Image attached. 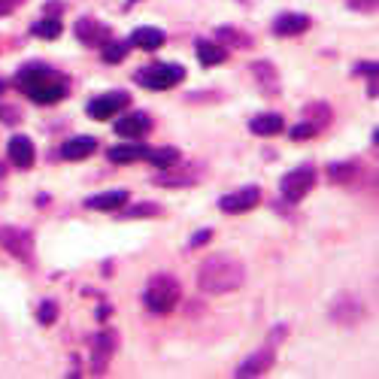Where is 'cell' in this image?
Wrapping results in <instances>:
<instances>
[{
    "label": "cell",
    "mask_w": 379,
    "mask_h": 379,
    "mask_svg": "<svg viewBox=\"0 0 379 379\" xmlns=\"http://www.w3.org/2000/svg\"><path fill=\"white\" fill-rule=\"evenodd\" d=\"M216 43H227V46H237V49H249L252 37L240 28H218L216 31Z\"/></svg>",
    "instance_id": "26"
},
{
    "label": "cell",
    "mask_w": 379,
    "mask_h": 379,
    "mask_svg": "<svg viewBox=\"0 0 379 379\" xmlns=\"http://www.w3.org/2000/svg\"><path fill=\"white\" fill-rule=\"evenodd\" d=\"M316 134H318L316 124L303 122V124H298V128H291V140H294V143H303V140H313Z\"/></svg>",
    "instance_id": "32"
},
{
    "label": "cell",
    "mask_w": 379,
    "mask_h": 379,
    "mask_svg": "<svg viewBox=\"0 0 379 379\" xmlns=\"http://www.w3.org/2000/svg\"><path fill=\"white\" fill-rule=\"evenodd\" d=\"M95 149H97L95 137H73L61 146V155L67 158V161H79V158H88Z\"/></svg>",
    "instance_id": "21"
},
{
    "label": "cell",
    "mask_w": 379,
    "mask_h": 379,
    "mask_svg": "<svg viewBox=\"0 0 379 379\" xmlns=\"http://www.w3.org/2000/svg\"><path fill=\"white\" fill-rule=\"evenodd\" d=\"M309 28V15L303 13H282L273 19V33H280V37H298Z\"/></svg>",
    "instance_id": "14"
},
{
    "label": "cell",
    "mask_w": 379,
    "mask_h": 379,
    "mask_svg": "<svg viewBox=\"0 0 379 379\" xmlns=\"http://www.w3.org/2000/svg\"><path fill=\"white\" fill-rule=\"evenodd\" d=\"M37 318L43 325H52L58 318V303L55 300H43V303H40V309H37Z\"/></svg>",
    "instance_id": "31"
},
{
    "label": "cell",
    "mask_w": 379,
    "mask_h": 379,
    "mask_svg": "<svg viewBox=\"0 0 379 379\" xmlns=\"http://www.w3.org/2000/svg\"><path fill=\"white\" fill-rule=\"evenodd\" d=\"M164 209L158 207V204H134L128 207L124 213H119L122 218H155V216H161Z\"/></svg>",
    "instance_id": "30"
},
{
    "label": "cell",
    "mask_w": 379,
    "mask_h": 379,
    "mask_svg": "<svg viewBox=\"0 0 379 379\" xmlns=\"http://www.w3.org/2000/svg\"><path fill=\"white\" fill-rule=\"evenodd\" d=\"M303 115H307L309 124H316V128L322 131L325 124L331 122L334 113H331V106H328V104H309V106H303Z\"/></svg>",
    "instance_id": "27"
},
{
    "label": "cell",
    "mask_w": 379,
    "mask_h": 379,
    "mask_svg": "<svg viewBox=\"0 0 379 379\" xmlns=\"http://www.w3.org/2000/svg\"><path fill=\"white\" fill-rule=\"evenodd\" d=\"M361 316H364V307H361V300L352 298V294H340V298L331 303V318L337 325H343V328L358 325Z\"/></svg>",
    "instance_id": "10"
},
{
    "label": "cell",
    "mask_w": 379,
    "mask_h": 379,
    "mask_svg": "<svg viewBox=\"0 0 379 379\" xmlns=\"http://www.w3.org/2000/svg\"><path fill=\"white\" fill-rule=\"evenodd\" d=\"M282 128H285V122H282V115H276V113H261L249 122V131L258 134V137H271V134H280Z\"/></svg>",
    "instance_id": "22"
},
{
    "label": "cell",
    "mask_w": 379,
    "mask_h": 379,
    "mask_svg": "<svg viewBox=\"0 0 379 379\" xmlns=\"http://www.w3.org/2000/svg\"><path fill=\"white\" fill-rule=\"evenodd\" d=\"M200 176H204V167L200 164H170L164 167V173L155 176V185H164V188H188V185H195Z\"/></svg>",
    "instance_id": "7"
},
{
    "label": "cell",
    "mask_w": 379,
    "mask_h": 379,
    "mask_svg": "<svg viewBox=\"0 0 379 379\" xmlns=\"http://www.w3.org/2000/svg\"><path fill=\"white\" fill-rule=\"evenodd\" d=\"M346 3L352 6V10H358V13H373L379 0H346Z\"/></svg>",
    "instance_id": "34"
},
{
    "label": "cell",
    "mask_w": 379,
    "mask_h": 379,
    "mask_svg": "<svg viewBox=\"0 0 379 379\" xmlns=\"http://www.w3.org/2000/svg\"><path fill=\"white\" fill-rule=\"evenodd\" d=\"M246 282V267L234 255H209L197 271V285L204 294H231L243 289Z\"/></svg>",
    "instance_id": "2"
},
{
    "label": "cell",
    "mask_w": 379,
    "mask_h": 379,
    "mask_svg": "<svg viewBox=\"0 0 379 379\" xmlns=\"http://www.w3.org/2000/svg\"><path fill=\"white\" fill-rule=\"evenodd\" d=\"M0 91H3V79H0Z\"/></svg>",
    "instance_id": "38"
},
{
    "label": "cell",
    "mask_w": 379,
    "mask_h": 379,
    "mask_svg": "<svg viewBox=\"0 0 379 379\" xmlns=\"http://www.w3.org/2000/svg\"><path fill=\"white\" fill-rule=\"evenodd\" d=\"M328 176H331V182H340V185H349V182H355L358 176H361V161H337L328 167Z\"/></svg>",
    "instance_id": "23"
},
{
    "label": "cell",
    "mask_w": 379,
    "mask_h": 379,
    "mask_svg": "<svg viewBox=\"0 0 379 379\" xmlns=\"http://www.w3.org/2000/svg\"><path fill=\"white\" fill-rule=\"evenodd\" d=\"M252 76H255L261 91H267V95H276V91H280V73H276V67L271 61H255L252 64Z\"/></svg>",
    "instance_id": "20"
},
{
    "label": "cell",
    "mask_w": 379,
    "mask_h": 379,
    "mask_svg": "<svg viewBox=\"0 0 379 379\" xmlns=\"http://www.w3.org/2000/svg\"><path fill=\"white\" fill-rule=\"evenodd\" d=\"M313 185H316V167L313 164H300V167H294L291 173L282 176L280 188H282V197L289 200V204H300V200L309 195Z\"/></svg>",
    "instance_id": "5"
},
{
    "label": "cell",
    "mask_w": 379,
    "mask_h": 379,
    "mask_svg": "<svg viewBox=\"0 0 379 379\" xmlns=\"http://www.w3.org/2000/svg\"><path fill=\"white\" fill-rule=\"evenodd\" d=\"M19 3H24V0H0V15H10Z\"/></svg>",
    "instance_id": "36"
},
{
    "label": "cell",
    "mask_w": 379,
    "mask_h": 379,
    "mask_svg": "<svg viewBox=\"0 0 379 379\" xmlns=\"http://www.w3.org/2000/svg\"><path fill=\"white\" fill-rule=\"evenodd\" d=\"M73 33H76V40L86 43V46H104L106 40H113V33H109L106 24H100L95 19H79V22H76V28H73Z\"/></svg>",
    "instance_id": "11"
},
{
    "label": "cell",
    "mask_w": 379,
    "mask_h": 379,
    "mask_svg": "<svg viewBox=\"0 0 379 379\" xmlns=\"http://www.w3.org/2000/svg\"><path fill=\"white\" fill-rule=\"evenodd\" d=\"M131 104V95L128 91H106V95H100L95 100H88V115L91 119H97V122H106V119H113V115H119L124 106Z\"/></svg>",
    "instance_id": "8"
},
{
    "label": "cell",
    "mask_w": 379,
    "mask_h": 379,
    "mask_svg": "<svg viewBox=\"0 0 379 379\" xmlns=\"http://www.w3.org/2000/svg\"><path fill=\"white\" fill-rule=\"evenodd\" d=\"M0 246L10 252L13 258L31 264L33 261V234L19 225H0Z\"/></svg>",
    "instance_id": "6"
},
{
    "label": "cell",
    "mask_w": 379,
    "mask_h": 379,
    "mask_svg": "<svg viewBox=\"0 0 379 379\" xmlns=\"http://www.w3.org/2000/svg\"><path fill=\"white\" fill-rule=\"evenodd\" d=\"M128 46L143 49V52H155V49L164 46V31L161 28H137L131 33Z\"/></svg>",
    "instance_id": "17"
},
{
    "label": "cell",
    "mask_w": 379,
    "mask_h": 379,
    "mask_svg": "<svg viewBox=\"0 0 379 379\" xmlns=\"http://www.w3.org/2000/svg\"><path fill=\"white\" fill-rule=\"evenodd\" d=\"M273 367V349H258L249 358H243V364L237 367V376H261Z\"/></svg>",
    "instance_id": "15"
},
{
    "label": "cell",
    "mask_w": 379,
    "mask_h": 379,
    "mask_svg": "<svg viewBox=\"0 0 379 379\" xmlns=\"http://www.w3.org/2000/svg\"><path fill=\"white\" fill-rule=\"evenodd\" d=\"M261 204V188L255 185H246V188H237L231 191V195H225L218 200V209L227 216H237V213H249V209H255Z\"/></svg>",
    "instance_id": "9"
},
{
    "label": "cell",
    "mask_w": 379,
    "mask_h": 379,
    "mask_svg": "<svg viewBox=\"0 0 379 379\" xmlns=\"http://www.w3.org/2000/svg\"><path fill=\"white\" fill-rule=\"evenodd\" d=\"M227 58V49L222 43H207V40H197V61L204 67H216Z\"/></svg>",
    "instance_id": "24"
},
{
    "label": "cell",
    "mask_w": 379,
    "mask_h": 379,
    "mask_svg": "<svg viewBox=\"0 0 379 379\" xmlns=\"http://www.w3.org/2000/svg\"><path fill=\"white\" fill-rule=\"evenodd\" d=\"M15 86H19L33 104H43V106L58 104V100H64L70 95V79H67L64 73L52 70V67H46V64L22 67L19 76H15Z\"/></svg>",
    "instance_id": "1"
},
{
    "label": "cell",
    "mask_w": 379,
    "mask_h": 379,
    "mask_svg": "<svg viewBox=\"0 0 379 379\" xmlns=\"http://www.w3.org/2000/svg\"><path fill=\"white\" fill-rule=\"evenodd\" d=\"M115 346H119V334L115 331H100V334H95V358H97V373L106 367V361H109V355L115 352Z\"/></svg>",
    "instance_id": "19"
},
{
    "label": "cell",
    "mask_w": 379,
    "mask_h": 379,
    "mask_svg": "<svg viewBox=\"0 0 379 379\" xmlns=\"http://www.w3.org/2000/svg\"><path fill=\"white\" fill-rule=\"evenodd\" d=\"M179 280L170 273H158V276H152V280L146 282V289H143V303H146V309L149 313H158V316H164V313H173V307L179 303Z\"/></svg>",
    "instance_id": "3"
},
{
    "label": "cell",
    "mask_w": 379,
    "mask_h": 379,
    "mask_svg": "<svg viewBox=\"0 0 379 379\" xmlns=\"http://www.w3.org/2000/svg\"><path fill=\"white\" fill-rule=\"evenodd\" d=\"M128 204V191L124 188H113V191H104V195H95L86 200L88 209H100V213H115Z\"/></svg>",
    "instance_id": "16"
},
{
    "label": "cell",
    "mask_w": 379,
    "mask_h": 379,
    "mask_svg": "<svg viewBox=\"0 0 379 379\" xmlns=\"http://www.w3.org/2000/svg\"><path fill=\"white\" fill-rule=\"evenodd\" d=\"M355 73H367V76H373V73H376V61H361V64H355Z\"/></svg>",
    "instance_id": "37"
},
{
    "label": "cell",
    "mask_w": 379,
    "mask_h": 379,
    "mask_svg": "<svg viewBox=\"0 0 379 379\" xmlns=\"http://www.w3.org/2000/svg\"><path fill=\"white\" fill-rule=\"evenodd\" d=\"M146 161H149V164H155L158 170H164V167H170V164L179 161V149H173V146L149 149V152H146Z\"/></svg>",
    "instance_id": "25"
},
{
    "label": "cell",
    "mask_w": 379,
    "mask_h": 379,
    "mask_svg": "<svg viewBox=\"0 0 379 379\" xmlns=\"http://www.w3.org/2000/svg\"><path fill=\"white\" fill-rule=\"evenodd\" d=\"M31 33L33 37H43V40H58L61 37V22L58 19H40V22H33Z\"/></svg>",
    "instance_id": "28"
},
{
    "label": "cell",
    "mask_w": 379,
    "mask_h": 379,
    "mask_svg": "<svg viewBox=\"0 0 379 379\" xmlns=\"http://www.w3.org/2000/svg\"><path fill=\"white\" fill-rule=\"evenodd\" d=\"M209 237H213V231H209V227H204V231H197L195 237H191V243H188V246H191V249H197V246H207V243H209Z\"/></svg>",
    "instance_id": "35"
},
{
    "label": "cell",
    "mask_w": 379,
    "mask_h": 379,
    "mask_svg": "<svg viewBox=\"0 0 379 379\" xmlns=\"http://www.w3.org/2000/svg\"><path fill=\"white\" fill-rule=\"evenodd\" d=\"M19 119H22V113L15 106H6V104H0V122L3 124H19Z\"/></svg>",
    "instance_id": "33"
},
{
    "label": "cell",
    "mask_w": 379,
    "mask_h": 379,
    "mask_svg": "<svg viewBox=\"0 0 379 379\" xmlns=\"http://www.w3.org/2000/svg\"><path fill=\"white\" fill-rule=\"evenodd\" d=\"M149 128H152V119L146 113H131V115H119L115 119V134L128 140H140L143 134H149Z\"/></svg>",
    "instance_id": "12"
},
{
    "label": "cell",
    "mask_w": 379,
    "mask_h": 379,
    "mask_svg": "<svg viewBox=\"0 0 379 379\" xmlns=\"http://www.w3.org/2000/svg\"><path fill=\"white\" fill-rule=\"evenodd\" d=\"M6 155H10V161L19 167V170H31L33 167V158H37V152H33V143L28 137H13L6 143Z\"/></svg>",
    "instance_id": "13"
},
{
    "label": "cell",
    "mask_w": 379,
    "mask_h": 379,
    "mask_svg": "<svg viewBox=\"0 0 379 379\" xmlns=\"http://www.w3.org/2000/svg\"><path fill=\"white\" fill-rule=\"evenodd\" d=\"M134 79L149 91H167V88L179 86L185 79V70L179 64H149V67H143V70L134 73Z\"/></svg>",
    "instance_id": "4"
},
{
    "label": "cell",
    "mask_w": 379,
    "mask_h": 379,
    "mask_svg": "<svg viewBox=\"0 0 379 379\" xmlns=\"http://www.w3.org/2000/svg\"><path fill=\"white\" fill-rule=\"evenodd\" d=\"M100 49H104V61L106 64H119V61H124V58H128V43H119V40H106V43L104 46H100Z\"/></svg>",
    "instance_id": "29"
},
{
    "label": "cell",
    "mask_w": 379,
    "mask_h": 379,
    "mask_svg": "<svg viewBox=\"0 0 379 379\" xmlns=\"http://www.w3.org/2000/svg\"><path fill=\"white\" fill-rule=\"evenodd\" d=\"M146 146L143 143H119V146H113L106 152V158L113 164H134V161H140V158H146Z\"/></svg>",
    "instance_id": "18"
}]
</instances>
